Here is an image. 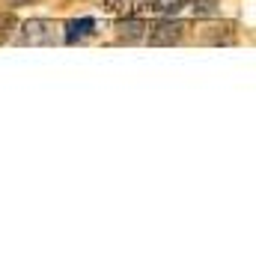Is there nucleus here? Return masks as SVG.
Instances as JSON below:
<instances>
[{"instance_id":"1","label":"nucleus","mask_w":256,"mask_h":256,"mask_svg":"<svg viewBox=\"0 0 256 256\" xmlns=\"http://www.w3.org/2000/svg\"><path fill=\"white\" fill-rule=\"evenodd\" d=\"M188 33V24L185 21H173V18H164V21H155V24H146V42L149 45H179Z\"/></svg>"},{"instance_id":"2","label":"nucleus","mask_w":256,"mask_h":256,"mask_svg":"<svg viewBox=\"0 0 256 256\" xmlns=\"http://www.w3.org/2000/svg\"><path fill=\"white\" fill-rule=\"evenodd\" d=\"M60 36H57V27L54 21H45V18H30L21 24V36L18 42L21 45H54Z\"/></svg>"},{"instance_id":"3","label":"nucleus","mask_w":256,"mask_h":256,"mask_svg":"<svg viewBox=\"0 0 256 256\" xmlns=\"http://www.w3.org/2000/svg\"><path fill=\"white\" fill-rule=\"evenodd\" d=\"M143 36H146V21H140V18L116 21V39H120V42L134 45V42H143Z\"/></svg>"},{"instance_id":"4","label":"nucleus","mask_w":256,"mask_h":256,"mask_svg":"<svg viewBox=\"0 0 256 256\" xmlns=\"http://www.w3.org/2000/svg\"><path fill=\"white\" fill-rule=\"evenodd\" d=\"M202 42L206 45H232L236 42V27L232 24H212V27H206Z\"/></svg>"},{"instance_id":"5","label":"nucleus","mask_w":256,"mask_h":256,"mask_svg":"<svg viewBox=\"0 0 256 256\" xmlns=\"http://www.w3.org/2000/svg\"><path fill=\"white\" fill-rule=\"evenodd\" d=\"M96 30V21L92 18H72L68 24H66V42L68 45H74V42H80V39H86L90 33Z\"/></svg>"},{"instance_id":"6","label":"nucleus","mask_w":256,"mask_h":256,"mask_svg":"<svg viewBox=\"0 0 256 256\" xmlns=\"http://www.w3.org/2000/svg\"><path fill=\"white\" fill-rule=\"evenodd\" d=\"M194 15L196 18H214V15H220V0H194Z\"/></svg>"},{"instance_id":"7","label":"nucleus","mask_w":256,"mask_h":256,"mask_svg":"<svg viewBox=\"0 0 256 256\" xmlns=\"http://www.w3.org/2000/svg\"><path fill=\"white\" fill-rule=\"evenodd\" d=\"M182 6H188V0H155V12H161V15H176Z\"/></svg>"},{"instance_id":"8","label":"nucleus","mask_w":256,"mask_h":256,"mask_svg":"<svg viewBox=\"0 0 256 256\" xmlns=\"http://www.w3.org/2000/svg\"><path fill=\"white\" fill-rule=\"evenodd\" d=\"M15 3H27V0H15Z\"/></svg>"}]
</instances>
